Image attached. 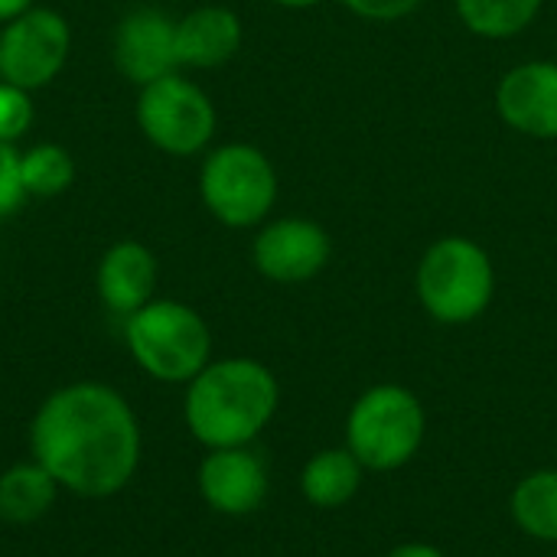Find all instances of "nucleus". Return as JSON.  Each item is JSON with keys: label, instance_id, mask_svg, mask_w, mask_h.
I'll use <instances>...</instances> for the list:
<instances>
[{"label": "nucleus", "instance_id": "nucleus-23", "mask_svg": "<svg viewBox=\"0 0 557 557\" xmlns=\"http://www.w3.org/2000/svg\"><path fill=\"white\" fill-rule=\"evenodd\" d=\"M385 557H447L441 548L428 545V542H405L398 548H392Z\"/></svg>", "mask_w": 557, "mask_h": 557}, {"label": "nucleus", "instance_id": "nucleus-25", "mask_svg": "<svg viewBox=\"0 0 557 557\" xmlns=\"http://www.w3.org/2000/svg\"><path fill=\"white\" fill-rule=\"evenodd\" d=\"M271 3L287 7V10H310V7H317L320 0H271Z\"/></svg>", "mask_w": 557, "mask_h": 557}, {"label": "nucleus", "instance_id": "nucleus-24", "mask_svg": "<svg viewBox=\"0 0 557 557\" xmlns=\"http://www.w3.org/2000/svg\"><path fill=\"white\" fill-rule=\"evenodd\" d=\"M33 7H36V0H0V23H10Z\"/></svg>", "mask_w": 557, "mask_h": 557}, {"label": "nucleus", "instance_id": "nucleus-7", "mask_svg": "<svg viewBox=\"0 0 557 557\" xmlns=\"http://www.w3.org/2000/svg\"><path fill=\"white\" fill-rule=\"evenodd\" d=\"M215 104L212 98L180 72H170L137 95V127L140 134L170 157H196L215 137Z\"/></svg>", "mask_w": 557, "mask_h": 557}, {"label": "nucleus", "instance_id": "nucleus-4", "mask_svg": "<svg viewBox=\"0 0 557 557\" xmlns=\"http://www.w3.org/2000/svg\"><path fill=\"white\" fill-rule=\"evenodd\" d=\"M428 437V411L421 398L395 382L366 388L346 418V447L372 473L408 467Z\"/></svg>", "mask_w": 557, "mask_h": 557}, {"label": "nucleus", "instance_id": "nucleus-12", "mask_svg": "<svg viewBox=\"0 0 557 557\" xmlns=\"http://www.w3.org/2000/svg\"><path fill=\"white\" fill-rule=\"evenodd\" d=\"M271 476L264 460L248 447H219L199 463V493L219 516H251L264 506Z\"/></svg>", "mask_w": 557, "mask_h": 557}, {"label": "nucleus", "instance_id": "nucleus-18", "mask_svg": "<svg viewBox=\"0 0 557 557\" xmlns=\"http://www.w3.org/2000/svg\"><path fill=\"white\" fill-rule=\"evenodd\" d=\"M542 10V0H457L460 23L480 39H512L525 33Z\"/></svg>", "mask_w": 557, "mask_h": 557}, {"label": "nucleus", "instance_id": "nucleus-13", "mask_svg": "<svg viewBox=\"0 0 557 557\" xmlns=\"http://www.w3.org/2000/svg\"><path fill=\"white\" fill-rule=\"evenodd\" d=\"M95 287L111 313L131 317L153 300L157 290V255L134 238L114 242L95 271Z\"/></svg>", "mask_w": 557, "mask_h": 557}, {"label": "nucleus", "instance_id": "nucleus-20", "mask_svg": "<svg viewBox=\"0 0 557 557\" xmlns=\"http://www.w3.org/2000/svg\"><path fill=\"white\" fill-rule=\"evenodd\" d=\"M33 91L0 78V144H16L33 124Z\"/></svg>", "mask_w": 557, "mask_h": 557}, {"label": "nucleus", "instance_id": "nucleus-8", "mask_svg": "<svg viewBox=\"0 0 557 557\" xmlns=\"http://www.w3.org/2000/svg\"><path fill=\"white\" fill-rule=\"evenodd\" d=\"M72 26L52 7H33L0 29V78L26 91L46 88L69 62Z\"/></svg>", "mask_w": 557, "mask_h": 557}, {"label": "nucleus", "instance_id": "nucleus-3", "mask_svg": "<svg viewBox=\"0 0 557 557\" xmlns=\"http://www.w3.org/2000/svg\"><path fill=\"white\" fill-rule=\"evenodd\" d=\"M421 310L444 326L480 320L496 294V268L490 251L467 235H444L428 245L414 271Z\"/></svg>", "mask_w": 557, "mask_h": 557}, {"label": "nucleus", "instance_id": "nucleus-2", "mask_svg": "<svg viewBox=\"0 0 557 557\" xmlns=\"http://www.w3.org/2000/svg\"><path fill=\"white\" fill-rule=\"evenodd\" d=\"M281 388L274 372L258 359L209 362L189 385L183 418L189 434L209 447H248L274 418Z\"/></svg>", "mask_w": 557, "mask_h": 557}, {"label": "nucleus", "instance_id": "nucleus-1", "mask_svg": "<svg viewBox=\"0 0 557 557\" xmlns=\"http://www.w3.org/2000/svg\"><path fill=\"white\" fill-rule=\"evenodd\" d=\"M33 460L85 499L121 493L140 463V428L131 405L108 385L75 382L52 392L29 428Z\"/></svg>", "mask_w": 557, "mask_h": 557}, {"label": "nucleus", "instance_id": "nucleus-16", "mask_svg": "<svg viewBox=\"0 0 557 557\" xmlns=\"http://www.w3.org/2000/svg\"><path fill=\"white\" fill-rule=\"evenodd\" d=\"M512 522L535 542L557 545V467L522 476L509 499Z\"/></svg>", "mask_w": 557, "mask_h": 557}, {"label": "nucleus", "instance_id": "nucleus-11", "mask_svg": "<svg viewBox=\"0 0 557 557\" xmlns=\"http://www.w3.org/2000/svg\"><path fill=\"white\" fill-rule=\"evenodd\" d=\"M496 111L522 137L557 140V62L535 59L509 69L496 85Z\"/></svg>", "mask_w": 557, "mask_h": 557}, {"label": "nucleus", "instance_id": "nucleus-9", "mask_svg": "<svg viewBox=\"0 0 557 557\" xmlns=\"http://www.w3.org/2000/svg\"><path fill=\"white\" fill-rule=\"evenodd\" d=\"M333 242L313 219L284 215L264 222L251 245V261L261 277L274 284H307L330 264Z\"/></svg>", "mask_w": 557, "mask_h": 557}, {"label": "nucleus", "instance_id": "nucleus-21", "mask_svg": "<svg viewBox=\"0 0 557 557\" xmlns=\"http://www.w3.org/2000/svg\"><path fill=\"white\" fill-rule=\"evenodd\" d=\"M26 199L23 173H20V150L16 144H0V219L13 215Z\"/></svg>", "mask_w": 557, "mask_h": 557}, {"label": "nucleus", "instance_id": "nucleus-19", "mask_svg": "<svg viewBox=\"0 0 557 557\" xmlns=\"http://www.w3.org/2000/svg\"><path fill=\"white\" fill-rule=\"evenodd\" d=\"M20 173L26 196H62L75 183V157L62 144H33L20 153Z\"/></svg>", "mask_w": 557, "mask_h": 557}, {"label": "nucleus", "instance_id": "nucleus-6", "mask_svg": "<svg viewBox=\"0 0 557 557\" xmlns=\"http://www.w3.org/2000/svg\"><path fill=\"white\" fill-rule=\"evenodd\" d=\"M199 196L215 222L255 228L277 202V170L255 144H222L202 160Z\"/></svg>", "mask_w": 557, "mask_h": 557}, {"label": "nucleus", "instance_id": "nucleus-5", "mask_svg": "<svg viewBox=\"0 0 557 557\" xmlns=\"http://www.w3.org/2000/svg\"><path fill=\"white\" fill-rule=\"evenodd\" d=\"M124 320V339L134 362L157 382L189 385L212 362L209 323L180 300L153 297Z\"/></svg>", "mask_w": 557, "mask_h": 557}, {"label": "nucleus", "instance_id": "nucleus-22", "mask_svg": "<svg viewBox=\"0 0 557 557\" xmlns=\"http://www.w3.org/2000/svg\"><path fill=\"white\" fill-rule=\"evenodd\" d=\"M346 10H352L362 20H375V23H392L401 20L408 13H414L424 0H339Z\"/></svg>", "mask_w": 557, "mask_h": 557}, {"label": "nucleus", "instance_id": "nucleus-10", "mask_svg": "<svg viewBox=\"0 0 557 557\" xmlns=\"http://www.w3.org/2000/svg\"><path fill=\"white\" fill-rule=\"evenodd\" d=\"M114 69L137 88L180 72L176 62V20L157 7H134L114 26L111 39Z\"/></svg>", "mask_w": 557, "mask_h": 557}, {"label": "nucleus", "instance_id": "nucleus-14", "mask_svg": "<svg viewBox=\"0 0 557 557\" xmlns=\"http://www.w3.org/2000/svg\"><path fill=\"white\" fill-rule=\"evenodd\" d=\"M245 26L235 10L209 3L176 20V62L180 69H219L242 49Z\"/></svg>", "mask_w": 557, "mask_h": 557}, {"label": "nucleus", "instance_id": "nucleus-15", "mask_svg": "<svg viewBox=\"0 0 557 557\" xmlns=\"http://www.w3.org/2000/svg\"><path fill=\"white\" fill-rule=\"evenodd\" d=\"M366 467L352 457L349 447H326L317 450L300 473V493L317 509H343L356 499L362 486Z\"/></svg>", "mask_w": 557, "mask_h": 557}, {"label": "nucleus", "instance_id": "nucleus-17", "mask_svg": "<svg viewBox=\"0 0 557 557\" xmlns=\"http://www.w3.org/2000/svg\"><path fill=\"white\" fill-rule=\"evenodd\" d=\"M55 490H59V483L36 460L10 467L0 476V519L13 522V525L42 519L55 499Z\"/></svg>", "mask_w": 557, "mask_h": 557}]
</instances>
